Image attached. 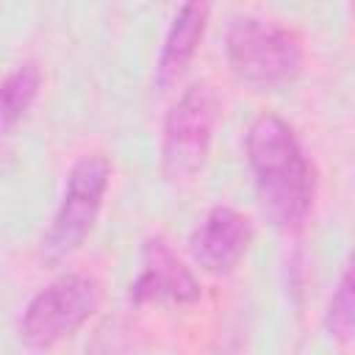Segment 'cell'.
<instances>
[{"label":"cell","mask_w":355,"mask_h":355,"mask_svg":"<svg viewBox=\"0 0 355 355\" xmlns=\"http://www.w3.org/2000/svg\"><path fill=\"white\" fill-rule=\"evenodd\" d=\"M247 166L263 216L280 230H297L311 214L316 172L294 128L277 114H261L247 128Z\"/></svg>","instance_id":"obj_1"},{"label":"cell","mask_w":355,"mask_h":355,"mask_svg":"<svg viewBox=\"0 0 355 355\" xmlns=\"http://www.w3.org/2000/svg\"><path fill=\"white\" fill-rule=\"evenodd\" d=\"M225 55L230 72L252 89H277L302 72V39L263 17H233L225 33Z\"/></svg>","instance_id":"obj_2"},{"label":"cell","mask_w":355,"mask_h":355,"mask_svg":"<svg viewBox=\"0 0 355 355\" xmlns=\"http://www.w3.org/2000/svg\"><path fill=\"white\" fill-rule=\"evenodd\" d=\"M216 119L219 94L208 80L189 83L172 103L161 139V172L169 183H183L205 166Z\"/></svg>","instance_id":"obj_3"},{"label":"cell","mask_w":355,"mask_h":355,"mask_svg":"<svg viewBox=\"0 0 355 355\" xmlns=\"http://www.w3.org/2000/svg\"><path fill=\"white\" fill-rule=\"evenodd\" d=\"M108 183H111V164L105 155L92 153L72 164L61 202L42 239V258L47 263H58L69 258L75 250H80V244L86 241V236L92 233L100 216Z\"/></svg>","instance_id":"obj_4"},{"label":"cell","mask_w":355,"mask_h":355,"mask_svg":"<svg viewBox=\"0 0 355 355\" xmlns=\"http://www.w3.org/2000/svg\"><path fill=\"white\" fill-rule=\"evenodd\" d=\"M100 308V283L89 275H61L31 297L19 316V338L31 349H50L75 336Z\"/></svg>","instance_id":"obj_5"},{"label":"cell","mask_w":355,"mask_h":355,"mask_svg":"<svg viewBox=\"0 0 355 355\" xmlns=\"http://www.w3.org/2000/svg\"><path fill=\"white\" fill-rule=\"evenodd\" d=\"M252 236L255 230L247 214L230 205H216L194 225L189 236V252L202 272L222 277L244 261Z\"/></svg>","instance_id":"obj_6"},{"label":"cell","mask_w":355,"mask_h":355,"mask_svg":"<svg viewBox=\"0 0 355 355\" xmlns=\"http://www.w3.org/2000/svg\"><path fill=\"white\" fill-rule=\"evenodd\" d=\"M200 294L194 272L164 239H147L141 244V269L128 291L133 305H194Z\"/></svg>","instance_id":"obj_7"},{"label":"cell","mask_w":355,"mask_h":355,"mask_svg":"<svg viewBox=\"0 0 355 355\" xmlns=\"http://www.w3.org/2000/svg\"><path fill=\"white\" fill-rule=\"evenodd\" d=\"M205 25H208V6L205 3H183L178 8V14L172 17V25L164 36L161 55L155 64L158 89L172 86L186 72V67L197 55V47L205 36Z\"/></svg>","instance_id":"obj_8"},{"label":"cell","mask_w":355,"mask_h":355,"mask_svg":"<svg viewBox=\"0 0 355 355\" xmlns=\"http://www.w3.org/2000/svg\"><path fill=\"white\" fill-rule=\"evenodd\" d=\"M42 89V72L33 61L19 64L0 80V139H6L33 108Z\"/></svg>","instance_id":"obj_9"},{"label":"cell","mask_w":355,"mask_h":355,"mask_svg":"<svg viewBox=\"0 0 355 355\" xmlns=\"http://www.w3.org/2000/svg\"><path fill=\"white\" fill-rule=\"evenodd\" d=\"M352 291H355L352 269L347 266L341 272V277H338V283L333 288V297L327 302V311H324V327L338 341H349L352 338V327H355V313H352L355 300H352Z\"/></svg>","instance_id":"obj_10"}]
</instances>
